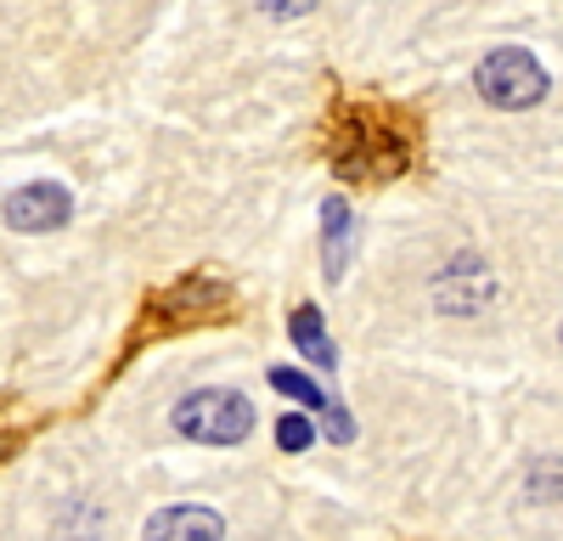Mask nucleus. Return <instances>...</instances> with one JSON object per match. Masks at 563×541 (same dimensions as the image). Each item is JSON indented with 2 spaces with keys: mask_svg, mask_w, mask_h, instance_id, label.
Segmentation results:
<instances>
[{
  "mask_svg": "<svg viewBox=\"0 0 563 541\" xmlns=\"http://www.w3.org/2000/svg\"><path fill=\"white\" fill-rule=\"evenodd\" d=\"M175 429L198 445H238L254 434V406L238 389H192L175 400Z\"/></svg>",
  "mask_w": 563,
  "mask_h": 541,
  "instance_id": "obj_1",
  "label": "nucleus"
},
{
  "mask_svg": "<svg viewBox=\"0 0 563 541\" xmlns=\"http://www.w3.org/2000/svg\"><path fill=\"white\" fill-rule=\"evenodd\" d=\"M474 85H479V97H485L490 108H512V113L536 108L547 90H552L547 68L525 52V45H501V52H490V57L479 63Z\"/></svg>",
  "mask_w": 563,
  "mask_h": 541,
  "instance_id": "obj_2",
  "label": "nucleus"
},
{
  "mask_svg": "<svg viewBox=\"0 0 563 541\" xmlns=\"http://www.w3.org/2000/svg\"><path fill=\"white\" fill-rule=\"evenodd\" d=\"M220 310H231V283L225 277H180L153 299L147 322H158L153 333H169V328H186V322H209V316H220Z\"/></svg>",
  "mask_w": 563,
  "mask_h": 541,
  "instance_id": "obj_3",
  "label": "nucleus"
},
{
  "mask_svg": "<svg viewBox=\"0 0 563 541\" xmlns=\"http://www.w3.org/2000/svg\"><path fill=\"white\" fill-rule=\"evenodd\" d=\"M7 225L12 232H57V225L74 214V192L63 187V180H29V187H18L7 198Z\"/></svg>",
  "mask_w": 563,
  "mask_h": 541,
  "instance_id": "obj_4",
  "label": "nucleus"
},
{
  "mask_svg": "<svg viewBox=\"0 0 563 541\" xmlns=\"http://www.w3.org/2000/svg\"><path fill=\"white\" fill-rule=\"evenodd\" d=\"M141 541H225V525L214 508H198V503H175V508H158L141 530Z\"/></svg>",
  "mask_w": 563,
  "mask_h": 541,
  "instance_id": "obj_5",
  "label": "nucleus"
},
{
  "mask_svg": "<svg viewBox=\"0 0 563 541\" xmlns=\"http://www.w3.org/2000/svg\"><path fill=\"white\" fill-rule=\"evenodd\" d=\"M490 294H496V283H490V270H485L479 254L451 260V270L440 277V305H445V310H479Z\"/></svg>",
  "mask_w": 563,
  "mask_h": 541,
  "instance_id": "obj_6",
  "label": "nucleus"
},
{
  "mask_svg": "<svg viewBox=\"0 0 563 541\" xmlns=\"http://www.w3.org/2000/svg\"><path fill=\"white\" fill-rule=\"evenodd\" d=\"M321 265H327V283H339L344 277V265H350V232H355V225H350V203L344 198H327L321 203Z\"/></svg>",
  "mask_w": 563,
  "mask_h": 541,
  "instance_id": "obj_7",
  "label": "nucleus"
},
{
  "mask_svg": "<svg viewBox=\"0 0 563 541\" xmlns=\"http://www.w3.org/2000/svg\"><path fill=\"white\" fill-rule=\"evenodd\" d=\"M288 333H294V344H299V350L316 361V367H327V373H333L339 350H333V339H327V328H321V310H316V305H299V310H294Z\"/></svg>",
  "mask_w": 563,
  "mask_h": 541,
  "instance_id": "obj_8",
  "label": "nucleus"
},
{
  "mask_svg": "<svg viewBox=\"0 0 563 541\" xmlns=\"http://www.w3.org/2000/svg\"><path fill=\"white\" fill-rule=\"evenodd\" d=\"M271 389L299 400V406H310V412H327V406H333V400H327V389L316 378H305L299 367H271Z\"/></svg>",
  "mask_w": 563,
  "mask_h": 541,
  "instance_id": "obj_9",
  "label": "nucleus"
},
{
  "mask_svg": "<svg viewBox=\"0 0 563 541\" xmlns=\"http://www.w3.org/2000/svg\"><path fill=\"white\" fill-rule=\"evenodd\" d=\"M310 440H316V429H310V418H299V412H288V418L276 423V445H282V451H305Z\"/></svg>",
  "mask_w": 563,
  "mask_h": 541,
  "instance_id": "obj_10",
  "label": "nucleus"
},
{
  "mask_svg": "<svg viewBox=\"0 0 563 541\" xmlns=\"http://www.w3.org/2000/svg\"><path fill=\"white\" fill-rule=\"evenodd\" d=\"M260 7L271 18H299V12H310V0H260Z\"/></svg>",
  "mask_w": 563,
  "mask_h": 541,
  "instance_id": "obj_11",
  "label": "nucleus"
},
{
  "mask_svg": "<svg viewBox=\"0 0 563 541\" xmlns=\"http://www.w3.org/2000/svg\"><path fill=\"white\" fill-rule=\"evenodd\" d=\"M12 445H18V440H12V434H0V457H7V451H12Z\"/></svg>",
  "mask_w": 563,
  "mask_h": 541,
  "instance_id": "obj_12",
  "label": "nucleus"
}]
</instances>
